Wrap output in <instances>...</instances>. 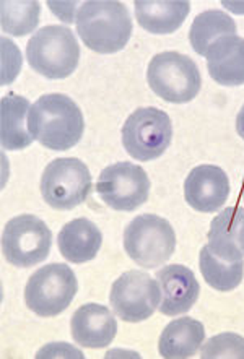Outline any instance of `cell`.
<instances>
[{
	"label": "cell",
	"mask_w": 244,
	"mask_h": 359,
	"mask_svg": "<svg viewBox=\"0 0 244 359\" xmlns=\"http://www.w3.org/2000/svg\"><path fill=\"white\" fill-rule=\"evenodd\" d=\"M28 130L43 147L65 151L81 140L85 119L70 96L49 93L41 96L29 109Z\"/></svg>",
	"instance_id": "6da1fadb"
},
{
	"label": "cell",
	"mask_w": 244,
	"mask_h": 359,
	"mask_svg": "<svg viewBox=\"0 0 244 359\" xmlns=\"http://www.w3.org/2000/svg\"><path fill=\"white\" fill-rule=\"evenodd\" d=\"M77 32L98 54L119 53L132 36V18L122 2H83L77 10Z\"/></svg>",
	"instance_id": "7a4b0ae2"
},
{
	"label": "cell",
	"mask_w": 244,
	"mask_h": 359,
	"mask_svg": "<svg viewBox=\"0 0 244 359\" xmlns=\"http://www.w3.org/2000/svg\"><path fill=\"white\" fill-rule=\"evenodd\" d=\"M29 67L49 80L67 79L80 62V46L74 32L62 25L38 29L27 46Z\"/></svg>",
	"instance_id": "3957f363"
},
{
	"label": "cell",
	"mask_w": 244,
	"mask_h": 359,
	"mask_svg": "<svg viewBox=\"0 0 244 359\" xmlns=\"http://www.w3.org/2000/svg\"><path fill=\"white\" fill-rule=\"evenodd\" d=\"M147 81L156 96L175 104L192 101L202 88L199 67L189 55L176 50L160 53L150 60Z\"/></svg>",
	"instance_id": "277c9868"
},
{
	"label": "cell",
	"mask_w": 244,
	"mask_h": 359,
	"mask_svg": "<svg viewBox=\"0 0 244 359\" xmlns=\"http://www.w3.org/2000/svg\"><path fill=\"white\" fill-rule=\"evenodd\" d=\"M124 249L137 265L155 269L175 254L176 233L158 215H139L124 231Z\"/></svg>",
	"instance_id": "5b68a950"
},
{
	"label": "cell",
	"mask_w": 244,
	"mask_h": 359,
	"mask_svg": "<svg viewBox=\"0 0 244 359\" xmlns=\"http://www.w3.org/2000/svg\"><path fill=\"white\" fill-rule=\"evenodd\" d=\"M77 291V276L69 265L49 264L29 276L25 286V302L36 316L54 317L67 309Z\"/></svg>",
	"instance_id": "8992f818"
},
{
	"label": "cell",
	"mask_w": 244,
	"mask_h": 359,
	"mask_svg": "<svg viewBox=\"0 0 244 359\" xmlns=\"http://www.w3.org/2000/svg\"><path fill=\"white\" fill-rule=\"evenodd\" d=\"M172 138L170 116L158 107H139L122 126V145L139 161H151L168 150Z\"/></svg>",
	"instance_id": "52a82bcc"
},
{
	"label": "cell",
	"mask_w": 244,
	"mask_h": 359,
	"mask_svg": "<svg viewBox=\"0 0 244 359\" xmlns=\"http://www.w3.org/2000/svg\"><path fill=\"white\" fill-rule=\"evenodd\" d=\"M39 191L54 210H72L88 198L91 174L79 158H57L44 168Z\"/></svg>",
	"instance_id": "ba28073f"
},
{
	"label": "cell",
	"mask_w": 244,
	"mask_h": 359,
	"mask_svg": "<svg viewBox=\"0 0 244 359\" xmlns=\"http://www.w3.org/2000/svg\"><path fill=\"white\" fill-rule=\"evenodd\" d=\"M50 229L34 215H18L2 231L4 257L18 269H29L44 262L50 252Z\"/></svg>",
	"instance_id": "9c48e42d"
},
{
	"label": "cell",
	"mask_w": 244,
	"mask_h": 359,
	"mask_svg": "<svg viewBox=\"0 0 244 359\" xmlns=\"http://www.w3.org/2000/svg\"><path fill=\"white\" fill-rule=\"evenodd\" d=\"M150 179L144 168L121 161L104 168L96 182V192L109 208L134 212L149 200Z\"/></svg>",
	"instance_id": "30bf717a"
},
{
	"label": "cell",
	"mask_w": 244,
	"mask_h": 359,
	"mask_svg": "<svg viewBox=\"0 0 244 359\" xmlns=\"http://www.w3.org/2000/svg\"><path fill=\"white\" fill-rule=\"evenodd\" d=\"M161 288L145 271L130 270L122 273L111 286L109 302L114 314L124 322L139 324L150 319L158 307Z\"/></svg>",
	"instance_id": "8fae6325"
},
{
	"label": "cell",
	"mask_w": 244,
	"mask_h": 359,
	"mask_svg": "<svg viewBox=\"0 0 244 359\" xmlns=\"http://www.w3.org/2000/svg\"><path fill=\"white\" fill-rule=\"evenodd\" d=\"M230 196V181L222 168L201 164L187 174L184 181V198L201 213L218 212Z\"/></svg>",
	"instance_id": "7c38bea8"
},
{
	"label": "cell",
	"mask_w": 244,
	"mask_h": 359,
	"mask_svg": "<svg viewBox=\"0 0 244 359\" xmlns=\"http://www.w3.org/2000/svg\"><path fill=\"white\" fill-rule=\"evenodd\" d=\"M161 288L160 312L165 316H179L191 311L201 294V285L194 271L186 265L172 264L156 271Z\"/></svg>",
	"instance_id": "4fadbf2b"
},
{
	"label": "cell",
	"mask_w": 244,
	"mask_h": 359,
	"mask_svg": "<svg viewBox=\"0 0 244 359\" xmlns=\"http://www.w3.org/2000/svg\"><path fill=\"white\" fill-rule=\"evenodd\" d=\"M70 332L75 343L90 350H101L113 343L118 333V322L113 311L106 306L90 302L80 306L70 320Z\"/></svg>",
	"instance_id": "5bb4252c"
},
{
	"label": "cell",
	"mask_w": 244,
	"mask_h": 359,
	"mask_svg": "<svg viewBox=\"0 0 244 359\" xmlns=\"http://www.w3.org/2000/svg\"><path fill=\"white\" fill-rule=\"evenodd\" d=\"M208 249L218 257L244 260V208H225L212 219L207 234Z\"/></svg>",
	"instance_id": "9a60e30c"
},
{
	"label": "cell",
	"mask_w": 244,
	"mask_h": 359,
	"mask_svg": "<svg viewBox=\"0 0 244 359\" xmlns=\"http://www.w3.org/2000/svg\"><path fill=\"white\" fill-rule=\"evenodd\" d=\"M205 57L208 74L218 85H244V38L233 34L215 41Z\"/></svg>",
	"instance_id": "2e32d148"
},
{
	"label": "cell",
	"mask_w": 244,
	"mask_h": 359,
	"mask_svg": "<svg viewBox=\"0 0 244 359\" xmlns=\"http://www.w3.org/2000/svg\"><path fill=\"white\" fill-rule=\"evenodd\" d=\"M103 234L88 218H77L64 224L57 236V245L65 260L72 264H85L98 255Z\"/></svg>",
	"instance_id": "e0dca14e"
},
{
	"label": "cell",
	"mask_w": 244,
	"mask_h": 359,
	"mask_svg": "<svg viewBox=\"0 0 244 359\" xmlns=\"http://www.w3.org/2000/svg\"><path fill=\"white\" fill-rule=\"evenodd\" d=\"M205 341V327L192 317L170 322L161 332L158 351L166 359H187L197 355Z\"/></svg>",
	"instance_id": "ac0fdd59"
},
{
	"label": "cell",
	"mask_w": 244,
	"mask_h": 359,
	"mask_svg": "<svg viewBox=\"0 0 244 359\" xmlns=\"http://www.w3.org/2000/svg\"><path fill=\"white\" fill-rule=\"evenodd\" d=\"M29 101L23 96L10 93L2 98L0 104V138L4 150H23L33 143V135L28 130Z\"/></svg>",
	"instance_id": "d6986e66"
},
{
	"label": "cell",
	"mask_w": 244,
	"mask_h": 359,
	"mask_svg": "<svg viewBox=\"0 0 244 359\" xmlns=\"http://www.w3.org/2000/svg\"><path fill=\"white\" fill-rule=\"evenodd\" d=\"M134 7L140 27L154 34L177 32L191 12L189 2H135Z\"/></svg>",
	"instance_id": "ffe728a7"
},
{
	"label": "cell",
	"mask_w": 244,
	"mask_h": 359,
	"mask_svg": "<svg viewBox=\"0 0 244 359\" xmlns=\"http://www.w3.org/2000/svg\"><path fill=\"white\" fill-rule=\"evenodd\" d=\"M236 34V23L226 12L207 10L197 15L189 29V41L192 49L199 55H205L215 41L225 36Z\"/></svg>",
	"instance_id": "44dd1931"
},
{
	"label": "cell",
	"mask_w": 244,
	"mask_h": 359,
	"mask_svg": "<svg viewBox=\"0 0 244 359\" xmlns=\"http://www.w3.org/2000/svg\"><path fill=\"white\" fill-rule=\"evenodd\" d=\"M199 266L205 283L223 293L238 288L244 278V260L230 262L218 257L208 249V245L201 249Z\"/></svg>",
	"instance_id": "7402d4cb"
},
{
	"label": "cell",
	"mask_w": 244,
	"mask_h": 359,
	"mask_svg": "<svg viewBox=\"0 0 244 359\" xmlns=\"http://www.w3.org/2000/svg\"><path fill=\"white\" fill-rule=\"evenodd\" d=\"M39 2H2V29L12 36H25L39 23Z\"/></svg>",
	"instance_id": "603a6c76"
},
{
	"label": "cell",
	"mask_w": 244,
	"mask_h": 359,
	"mask_svg": "<svg viewBox=\"0 0 244 359\" xmlns=\"http://www.w3.org/2000/svg\"><path fill=\"white\" fill-rule=\"evenodd\" d=\"M202 359H217V358H238L244 359V337L238 333L225 332L215 335L203 343L201 348Z\"/></svg>",
	"instance_id": "cb8c5ba5"
},
{
	"label": "cell",
	"mask_w": 244,
	"mask_h": 359,
	"mask_svg": "<svg viewBox=\"0 0 244 359\" xmlns=\"http://www.w3.org/2000/svg\"><path fill=\"white\" fill-rule=\"evenodd\" d=\"M236 132H238V135H240L244 140V104L236 116Z\"/></svg>",
	"instance_id": "d4e9b609"
},
{
	"label": "cell",
	"mask_w": 244,
	"mask_h": 359,
	"mask_svg": "<svg viewBox=\"0 0 244 359\" xmlns=\"http://www.w3.org/2000/svg\"><path fill=\"white\" fill-rule=\"evenodd\" d=\"M243 198H244V189H243Z\"/></svg>",
	"instance_id": "484cf974"
}]
</instances>
